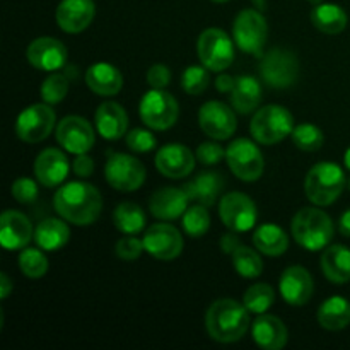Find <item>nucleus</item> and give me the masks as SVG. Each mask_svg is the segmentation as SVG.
<instances>
[{
	"instance_id": "1",
	"label": "nucleus",
	"mask_w": 350,
	"mask_h": 350,
	"mask_svg": "<svg viewBox=\"0 0 350 350\" xmlns=\"http://www.w3.org/2000/svg\"><path fill=\"white\" fill-rule=\"evenodd\" d=\"M53 207L68 224L89 226L101 215V191L85 181H68L55 191Z\"/></svg>"
},
{
	"instance_id": "2",
	"label": "nucleus",
	"mask_w": 350,
	"mask_h": 350,
	"mask_svg": "<svg viewBox=\"0 0 350 350\" xmlns=\"http://www.w3.org/2000/svg\"><path fill=\"white\" fill-rule=\"evenodd\" d=\"M205 328L212 340L219 344H234L241 340L250 328V311L234 299H217L205 313Z\"/></svg>"
},
{
	"instance_id": "3",
	"label": "nucleus",
	"mask_w": 350,
	"mask_h": 350,
	"mask_svg": "<svg viewBox=\"0 0 350 350\" xmlns=\"http://www.w3.org/2000/svg\"><path fill=\"white\" fill-rule=\"evenodd\" d=\"M294 241L308 252H321L334 239L335 226L330 215L321 208L304 207L294 215L291 224Z\"/></svg>"
},
{
	"instance_id": "4",
	"label": "nucleus",
	"mask_w": 350,
	"mask_h": 350,
	"mask_svg": "<svg viewBox=\"0 0 350 350\" xmlns=\"http://www.w3.org/2000/svg\"><path fill=\"white\" fill-rule=\"evenodd\" d=\"M347 187L344 170L337 163H318L308 171L304 180V191L311 204L318 207H328L335 204Z\"/></svg>"
},
{
	"instance_id": "5",
	"label": "nucleus",
	"mask_w": 350,
	"mask_h": 350,
	"mask_svg": "<svg viewBox=\"0 0 350 350\" xmlns=\"http://www.w3.org/2000/svg\"><path fill=\"white\" fill-rule=\"evenodd\" d=\"M294 116L287 108L279 105H267L253 115L250 123L252 137L262 146L282 142L293 133Z\"/></svg>"
},
{
	"instance_id": "6",
	"label": "nucleus",
	"mask_w": 350,
	"mask_h": 350,
	"mask_svg": "<svg viewBox=\"0 0 350 350\" xmlns=\"http://www.w3.org/2000/svg\"><path fill=\"white\" fill-rule=\"evenodd\" d=\"M269 38V24L265 16L256 9H245L232 23V40L243 53L262 57Z\"/></svg>"
},
{
	"instance_id": "7",
	"label": "nucleus",
	"mask_w": 350,
	"mask_h": 350,
	"mask_svg": "<svg viewBox=\"0 0 350 350\" xmlns=\"http://www.w3.org/2000/svg\"><path fill=\"white\" fill-rule=\"evenodd\" d=\"M139 115L147 129L163 132L178 122L180 105L171 92L164 89H152V91H147L140 99Z\"/></svg>"
},
{
	"instance_id": "8",
	"label": "nucleus",
	"mask_w": 350,
	"mask_h": 350,
	"mask_svg": "<svg viewBox=\"0 0 350 350\" xmlns=\"http://www.w3.org/2000/svg\"><path fill=\"white\" fill-rule=\"evenodd\" d=\"M198 60L211 72H224L234 60V40L219 27H207L197 41Z\"/></svg>"
},
{
	"instance_id": "9",
	"label": "nucleus",
	"mask_w": 350,
	"mask_h": 350,
	"mask_svg": "<svg viewBox=\"0 0 350 350\" xmlns=\"http://www.w3.org/2000/svg\"><path fill=\"white\" fill-rule=\"evenodd\" d=\"M256 144V140L253 142L250 139H236L226 149V163L229 170L238 180L246 183L260 180L265 170V159Z\"/></svg>"
},
{
	"instance_id": "10",
	"label": "nucleus",
	"mask_w": 350,
	"mask_h": 350,
	"mask_svg": "<svg viewBox=\"0 0 350 350\" xmlns=\"http://www.w3.org/2000/svg\"><path fill=\"white\" fill-rule=\"evenodd\" d=\"M258 70L267 85L273 89H287L296 84L299 77V62L291 50L272 48L262 55Z\"/></svg>"
},
{
	"instance_id": "11",
	"label": "nucleus",
	"mask_w": 350,
	"mask_h": 350,
	"mask_svg": "<svg viewBox=\"0 0 350 350\" xmlns=\"http://www.w3.org/2000/svg\"><path fill=\"white\" fill-rule=\"evenodd\" d=\"M146 166L137 157L123 152H109L105 164V178L118 191L139 190L146 181Z\"/></svg>"
},
{
	"instance_id": "12",
	"label": "nucleus",
	"mask_w": 350,
	"mask_h": 350,
	"mask_svg": "<svg viewBox=\"0 0 350 350\" xmlns=\"http://www.w3.org/2000/svg\"><path fill=\"white\" fill-rule=\"evenodd\" d=\"M57 125V115L48 103H34L17 115L16 135L26 144H38L48 139Z\"/></svg>"
},
{
	"instance_id": "13",
	"label": "nucleus",
	"mask_w": 350,
	"mask_h": 350,
	"mask_svg": "<svg viewBox=\"0 0 350 350\" xmlns=\"http://www.w3.org/2000/svg\"><path fill=\"white\" fill-rule=\"evenodd\" d=\"M219 215L229 231L246 232L256 226L258 211L252 198L241 191H231L219 202Z\"/></svg>"
},
{
	"instance_id": "14",
	"label": "nucleus",
	"mask_w": 350,
	"mask_h": 350,
	"mask_svg": "<svg viewBox=\"0 0 350 350\" xmlns=\"http://www.w3.org/2000/svg\"><path fill=\"white\" fill-rule=\"evenodd\" d=\"M57 142L64 147V150L79 156L92 149L96 140L94 129L91 123L79 115H68L57 123L55 129Z\"/></svg>"
},
{
	"instance_id": "15",
	"label": "nucleus",
	"mask_w": 350,
	"mask_h": 350,
	"mask_svg": "<svg viewBox=\"0 0 350 350\" xmlns=\"http://www.w3.org/2000/svg\"><path fill=\"white\" fill-rule=\"evenodd\" d=\"M198 125L205 135L221 142L234 135L238 118L232 106L222 101H207L198 111Z\"/></svg>"
},
{
	"instance_id": "16",
	"label": "nucleus",
	"mask_w": 350,
	"mask_h": 350,
	"mask_svg": "<svg viewBox=\"0 0 350 350\" xmlns=\"http://www.w3.org/2000/svg\"><path fill=\"white\" fill-rule=\"evenodd\" d=\"M142 239L146 252L152 258L161 260V262H171V260L178 258L185 246L181 232L173 224H167L166 221L150 226Z\"/></svg>"
},
{
	"instance_id": "17",
	"label": "nucleus",
	"mask_w": 350,
	"mask_h": 350,
	"mask_svg": "<svg viewBox=\"0 0 350 350\" xmlns=\"http://www.w3.org/2000/svg\"><path fill=\"white\" fill-rule=\"evenodd\" d=\"M26 58L34 68L43 72H57L65 67L68 60L67 46L51 36L36 38L26 50Z\"/></svg>"
},
{
	"instance_id": "18",
	"label": "nucleus",
	"mask_w": 350,
	"mask_h": 350,
	"mask_svg": "<svg viewBox=\"0 0 350 350\" xmlns=\"http://www.w3.org/2000/svg\"><path fill=\"white\" fill-rule=\"evenodd\" d=\"M154 163L163 176L170 180H181L191 174L197 156L185 144H166L157 150Z\"/></svg>"
},
{
	"instance_id": "19",
	"label": "nucleus",
	"mask_w": 350,
	"mask_h": 350,
	"mask_svg": "<svg viewBox=\"0 0 350 350\" xmlns=\"http://www.w3.org/2000/svg\"><path fill=\"white\" fill-rule=\"evenodd\" d=\"M313 277L304 267H287L279 280V293L282 299L291 306H304L313 296Z\"/></svg>"
},
{
	"instance_id": "20",
	"label": "nucleus",
	"mask_w": 350,
	"mask_h": 350,
	"mask_svg": "<svg viewBox=\"0 0 350 350\" xmlns=\"http://www.w3.org/2000/svg\"><path fill=\"white\" fill-rule=\"evenodd\" d=\"M96 16L92 0H62L55 10V19L64 33L79 34L91 26Z\"/></svg>"
},
{
	"instance_id": "21",
	"label": "nucleus",
	"mask_w": 350,
	"mask_h": 350,
	"mask_svg": "<svg viewBox=\"0 0 350 350\" xmlns=\"http://www.w3.org/2000/svg\"><path fill=\"white\" fill-rule=\"evenodd\" d=\"M68 170H70V164L65 152L55 147L41 150L34 161V176L40 181L41 187L55 188L64 185L68 176Z\"/></svg>"
},
{
	"instance_id": "22",
	"label": "nucleus",
	"mask_w": 350,
	"mask_h": 350,
	"mask_svg": "<svg viewBox=\"0 0 350 350\" xmlns=\"http://www.w3.org/2000/svg\"><path fill=\"white\" fill-rule=\"evenodd\" d=\"M34 238V228L23 212L9 211L0 215V245L5 250H24Z\"/></svg>"
},
{
	"instance_id": "23",
	"label": "nucleus",
	"mask_w": 350,
	"mask_h": 350,
	"mask_svg": "<svg viewBox=\"0 0 350 350\" xmlns=\"http://www.w3.org/2000/svg\"><path fill=\"white\" fill-rule=\"evenodd\" d=\"M188 202H190V198H188L183 187L159 188L150 197L149 211L159 221H174L187 212V208L190 207Z\"/></svg>"
},
{
	"instance_id": "24",
	"label": "nucleus",
	"mask_w": 350,
	"mask_h": 350,
	"mask_svg": "<svg viewBox=\"0 0 350 350\" xmlns=\"http://www.w3.org/2000/svg\"><path fill=\"white\" fill-rule=\"evenodd\" d=\"M96 130L106 140H120L129 132V115L116 101H105L96 108Z\"/></svg>"
},
{
	"instance_id": "25",
	"label": "nucleus",
	"mask_w": 350,
	"mask_h": 350,
	"mask_svg": "<svg viewBox=\"0 0 350 350\" xmlns=\"http://www.w3.org/2000/svg\"><path fill=\"white\" fill-rule=\"evenodd\" d=\"M252 337L263 350H280L289 340V332L284 321L273 314H258L252 325Z\"/></svg>"
},
{
	"instance_id": "26",
	"label": "nucleus",
	"mask_w": 350,
	"mask_h": 350,
	"mask_svg": "<svg viewBox=\"0 0 350 350\" xmlns=\"http://www.w3.org/2000/svg\"><path fill=\"white\" fill-rule=\"evenodd\" d=\"M85 84L91 89L94 94L103 96V98H109V96H116L123 88V75L115 65L108 64V62H98L92 64L91 67L85 70Z\"/></svg>"
},
{
	"instance_id": "27",
	"label": "nucleus",
	"mask_w": 350,
	"mask_h": 350,
	"mask_svg": "<svg viewBox=\"0 0 350 350\" xmlns=\"http://www.w3.org/2000/svg\"><path fill=\"white\" fill-rule=\"evenodd\" d=\"M224 187L226 180L222 174H219L217 171H204V173L191 178L188 183H185L183 190L187 191L190 200L205 205V207H212L219 195L222 193Z\"/></svg>"
},
{
	"instance_id": "28",
	"label": "nucleus",
	"mask_w": 350,
	"mask_h": 350,
	"mask_svg": "<svg viewBox=\"0 0 350 350\" xmlns=\"http://www.w3.org/2000/svg\"><path fill=\"white\" fill-rule=\"evenodd\" d=\"M262 101V85L253 75H239L236 77L234 89L229 92V103L232 109L239 115H250L255 111Z\"/></svg>"
},
{
	"instance_id": "29",
	"label": "nucleus",
	"mask_w": 350,
	"mask_h": 350,
	"mask_svg": "<svg viewBox=\"0 0 350 350\" xmlns=\"http://www.w3.org/2000/svg\"><path fill=\"white\" fill-rule=\"evenodd\" d=\"M34 241L44 252H57L70 241V229L64 217L43 219L34 228Z\"/></svg>"
},
{
	"instance_id": "30",
	"label": "nucleus",
	"mask_w": 350,
	"mask_h": 350,
	"mask_svg": "<svg viewBox=\"0 0 350 350\" xmlns=\"http://www.w3.org/2000/svg\"><path fill=\"white\" fill-rule=\"evenodd\" d=\"M323 275L334 284H347L350 280V248L332 245L323 250L320 260Z\"/></svg>"
},
{
	"instance_id": "31",
	"label": "nucleus",
	"mask_w": 350,
	"mask_h": 350,
	"mask_svg": "<svg viewBox=\"0 0 350 350\" xmlns=\"http://www.w3.org/2000/svg\"><path fill=\"white\" fill-rule=\"evenodd\" d=\"M318 323L328 332H340L350 325V303L342 296H332L318 308Z\"/></svg>"
},
{
	"instance_id": "32",
	"label": "nucleus",
	"mask_w": 350,
	"mask_h": 350,
	"mask_svg": "<svg viewBox=\"0 0 350 350\" xmlns=\"http://www.w3.org/2000/svg\"><path fill=\"white\" fill-rule=\"evenodd\" d=\"M253 245L265 256H282L289 248V238L280 226L267 222L255 229Z\"/></svg>"
},
{
	"instance_id": "33",
	"label": "nucleus",
	"mask_w": 350,
	"mask_h": 350,
	"mask_svg": "<svg viewBox=\"0 0 350 350\" xmlns=\"http://www.w3.org/2000/svg\"><path fill=\"white\" fill-rule=\"evenodd\" d=\"M311 23L325 34H340L347 27V12L337 3H320L311 10Z\"/></svg>"
},
{
	"instance_id": "34",
	"label": "nucleus",
	"mask_w": 350,
	"mask_h": 350,
	"mask_svg": "<svg viewBox=\"0 0 350 350\" xmlns=\"http://www.w3.org/2000/svg\"><path fill=\"white\" fill-rule=\"evenodd\" d=\"M113 224L123 234L137 236L147 226L146 212L133 202H123L113 211Z\"/></svg>"
},
{
	"instance_id": "35",
	"label": "nucleus",
	"mask_w": 350,
	"mask_h": 350,
	"mask_svg": "<svg viewBox=\"0 0 350 350\" xmlns=\"http://www.w3.org/2000/svg\"><path fill=\"white\" fill-rule=\"evenodd\" d=\"M234 270L245 279H256L263 272V262L258 250L248 248V246H239L231 255Z\"/></svg>"
},
{
	"instance_id": "36",
	"label": "nucleus",
	"mask_w": 350,
	"mask_h": 350,
	"mask_svg": "<svg viewBox=\"0 0 350 350\" xmlns=\"http://www.w3.org/2000/svg\"><path fill=\"white\" fill-rule=\"evenodd\" d=\"M273 303H275V291L265 282L253 284L243 296V304L246 306V310L255 314L267 313Z\"/></svg>"
},
{
	"instance_id": "37",
	"label": "nucleus",
	"mask_w": 350,
	"mask_h": 350,
	"mask_svg": "<svg viewBox=\"0 0 350 350\" xmlns=\"http://www.w3.org/2000/svg\"><path fill=\"white\" fill-rule=\"evenodd\" d=\"M17 262H19V269L23 275L33 280L46 275L48 267H50V262H48L46 255H44V250H41L40 246L38 248H27L26 246L21 252Z\"/></svg>"
},
{
	"instance_id": "38",
	"label": "nucleus",
	"mask_w": 350,
	"mask_h": 350,
	"mask_svg": "<svg viewBox=\"0 0 350 350\" xmlns=\"http://www.w3.org/2000/svg\"><path fill=\"white\" fill-rule=\"evenodd\" d=\"M207 208L208 207L202 204H195L188 207L187 212L181 215L183 231L190 238H202L208 231V228H211V215H208Z\"/></svg>"
},
{
	"instance_id": "39",
	"label": "nucleus",
	"mask_w": 350,
	"mask_h": 350,
	"mask_svg": "<svg viewBox=\"0 0 350 350\" xmlns=\"http://www.w3.org/2000/svg\"><path fill=\"white\" fill-rule=\"evenodd\" d=\"M291 137H293L294 146L304 152H317L323 147L325 142L323 132L314 123H301V125L294 126Z\"/></svg>"
},
{
	"instance_id": "40",
	"label": "nucleus",
	"mask_w": 350,
	"mask_h": 350,
	"mask_svg": "<svg viewBox=\"0 0 350 350\" xmlns=\"http://www.w3.org/2000/svg\"><path fill=\"white\" fill-rule=\"evenodd\" d=\"M68 88H70V82H68L67 75L58 74V72H53L48 77H44V81L41 82L40 94L43 103H48V105H58L65 99V96L68 94Z\"/></svg>"
},
{
	"instance_id": "41",
	"label": "nucleus",
	"mask_w": 350,
	"mask_h": 350,
	"mask_svg": "<svg viewBox=\"0 0 350 350\" xmlns=\"http://www.w3.org/2000/svg\"><path fill=\"white\" fill-rule=\"evenodd\" d=\"M208 68L204 65H190L185 68L181 74V88L187 94L200 96L202 92L207 91L211 85V75H208Z\"/></svg>"
},
{
	"instance_id": "42",
	"label": "nucleus",
	"mask_w": 350,
	"mask_h": 350,
	"mask_svg": "<svg viewBox=\"0 0 350 350\" xmlns=\"http://www.w3.org/2000/svg\"><path fill=\"white\" fill-rule=\"evenodd\" d=\"M125 142H126V147L137 154L150 152V150L156 149V146H157V139H156V135L150 132V129L149 130L147 129L130 130V132H126V135H125Z\"/></svg>"
},
{
	"instance_id": "43",
	"label": "nucleus",
	"mask_w": 350,
	"mask_h": 350,
	"mask_svg": "<svg viewBox=\"0 0 350 350\" xmlns=\"http://www.w3.org/2000/svg\"><path fill=\"white\" fill-rule=\"evenodd\" d=\"M146 252L144 246V239L135 238L133 234H126L120 238L115 245V253L120 260L125 262H133V260L140 258V255Z\"/></svg>"
},
{
	"instance_id": "44",
	"label": "nucleus",
	"mask_w": 350,
	"mask_h": 350,
	"mask_svg": "<svg viewBox=\"0 0 350 350\" xmlns=\"http://www.w3.org/2000/svg\"><path fill=\"white\" fill-rule=\"evenodd\" d=\"M38 183L40 181H34L31 178H17L12 187H10V193H12L14 200L24 205L33 204L38 198Z\"/></svg>"
},
{
	"instance_id": "45",
	"label": "nucleus",
	"mask_w": 350,
	"mask_h": 350,
	"mask_svg": "<svg viewBox=\"0 0 350 350\" xmlns=\"http://www.w3.org/2000/svg\"><path fill=\"white\" fill-rule=\"evenodd\" d=\"M197 161L204 166H214L222 159H226V149H222L217 142H204L197 147Z\"/></svg>"
},
{
	"instance_id": "46",
	"label": "nucleus",
	"mask_w": 350,
	"mask_h": 350,
	"mask_svg": "<svg viewBox=\"0 0 350 350\" xmlns=\"http://www.w3.org/2000/svg\"><path fill=\"white\" fill-rule=\"evenodd\" d=\"M171 82V70L164 64H154L147 70V84L152 89H166Z\"/></svg>"
},
{
	"instance_id": "47",
	"label": "nucleus",
	"mask_w": 350,
	"mask_h": 350,
	"mask_svg": "<svg viewBox=\"0 0 350 350\" xmlns=\"http://www.w3.org/2000/svg\"><path fill=\"white\" fill-rule=\"evenodd\" d=\"M72 171L77 174L79 178H89L94 173V161H92L91 156L85 154H79L75 156V159L72 161Z\"/></svg>"
},
{
	"instance_id": "48",
	"label": "nucleus",
	"mask_w": 350,
	"mask_h": 350,
	"mask_svg": "<svg viewBox=\"0 0 350 350\" xmlns=\"http://www.w3.org/2000/svg\"><path fill=\"white\" fill-rule=\"evenodd\" d=\"M239 246H241V241H239V238H238V232L231 231V232H228V234L222 236L221 250L226 253V255H232V253H234Z\"/></svg>"
},
{
	"instance_id": "49",
	"label": "nucleus",
	"mask_w": 350,
	"mask_h": 350,
	"mask_svg": "<svg viewBox=\"0 0 350 350\" xmlns=\"http://www.w3.org/2000/svg\"><path fill=\"white\" fill-rule=\"evenodd\" d=\"M234 84H236V79L228 74H221L217 79H215V89H217L219 92H224V94H229V92L234 89Z\"/></svg>"
},
{
	"instance_id": "50",
	"label": "nucleus",
	"mask_w": 350,
	"mask_h": 350,
	"mask_svg": "<svg viewBox=\"0 0 350 350\" xmlns=\"http://www.w3.org/2000/svg\"><path fill=\"white\" fill-rule=\"evenodd\" d=\"M12 287H14V284H12V280L9 279V275L3 272L0 273V297H2V299H7V297H9Z\"/></svg>"
},
{
	"instance_id": "51",
	"label": "nucleus",
	"mask_w": 350,
	"mask_h": 350,
	"mask_svg": "<svg viewBox=\"0 0 350 350\" xmlns=\"http://www.w3.org/2000/svg\"><path fill=\"white\" fill-rule=\"evenodd\" d=\"M338 231L345 238H350V208L342 214V217L338 219Z\"/></svg>"
},
{
	"instance_id": "52",
	"label": "nucleus",
	"mask_w": 350,
	"mask_h": 350,
	"mask_svg": "<svg viewBox=\"0 0 350 350\" xmlns=\"http://www.w3.org/2000/svg\"><path fill=\"white\" fill-rule=\"evenodd\" d=\"M344 166L350 171V147L345 150V154H344Z\"/></svg>"
},
{
	"instance_id": "53",
	"label": "nucleus",
	"mask_w": 350,
	"mask_h": 350,
	"mask_svg": "<svg viewBox=\"0 0 350 350\" xmlns=\"http://www.w3.org/2000/svg\"><path fill=\"white\" fill-rule=\"evenodd\" d=\"M308 2L314 7V5H320V3H323V0H308Z\"/></svg>"
},
{
	"instance_id": "54",
	"label": "nucleus",
	"mask_w": 350,
	"mask_h": 350,
	"mask_svg": "<svg viewBox=\"0 0 350 350\" xmlns=\"http://www.w3.org/2000/svg\"><path fill=\"white\" fill-rule=\"evenodd\" d=\"M212 2H215V3H226V2H229V0H212Z\"/></svg>"
},
{
	"instance_id": "55",
	"label": "nucleus",
	"mask_w": 350,
	"mask_h": 350,
	"mask_svg": "<svg viewBox=\"0 0 350 350\" xmlns=\"http://www.w3.org/2000/svg\"><path fill=\"white\" fill-rule=\"evenodd\" d=\"M349 188H350V180H349Z\"/></svg>"
}]
</instances>
